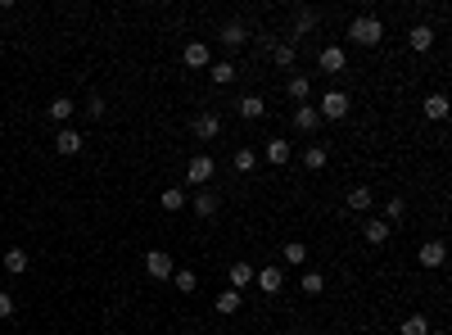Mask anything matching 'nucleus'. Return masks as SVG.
I'll list each match as a JSON object with an SVG mask.
<instances>
[{"mask_svg":"<svg viewBox=\"0 0 452 335\" xmlns=\"http://www.w3.org/2000/svg\"><path fill=\"white\" fill-rule=\"evenodd\" d=\"M316 113H321V122H344L353 113V95L349 91H326L321 104H316Z\"/></svg>","mask_w":452,"mask_h":335,"instance_id":"f257e3e1","label":"nucleus"},{"mask_svg":"<svg viewBox=\"0 0 452 335\" xmlns=\"http://www.w3.org/2000/svg\"><path fill=\"white\" fill-rule=\"evenodd\" d=\"M349 36H353V45H380V36H384V23L376 14H358L349 23Z\"/></svg>","mask_w":452,"mask_h":335,"instance_id":"f03ea898","label":"nucleus"},{"mask_svg":"<svg viewBox=\"0 0 452 335\" xmlns=\"http://www.w3.org/2000/svg\"><path fill=\"white\" fill-rule=\"evenodd\" d=\"M213 177H217V164H213V155H195V159L186 164V181H190V186H199V190H204Z\"/></svg>","mask_w":452,"mask_h":335,"instance_id":"7ed1b4c3","label":"nucleus"},{"mask_svg":"<svg viewBox=\"0 0 452 335\" xmlns=\"http://www.w3.org/2000/svg\"><path fill=\"white\" fill-rule=\"evenodd\" d=\"M344 69H349V55H344V45H326V50L316 55V73H330V78H335V73H344Z\"/></svg>","mask_w":452,"mask_h":335,"instance_id":"20e7f679","label":"nucleus"},{"mask_svg":"<svg viewBox=\"0 0 452 335\" xmlns=\"http://www.w3.org/2000/svg\"><path fill=\"white\" fill-rule=\"evenodd\" d=\"M145 272L154 276V281H172V272H177V267H172V254L168 250H150L145 254Z\"/></svg>","mask_w":452,"mask_h":335,"instance_id":"39448f33","label":"nucleus"},{"mask_svg":"<svg viewBox=\"0 0 452 335\" xmlns=\"http://www.w3.org/2000/svg\"><path fill=\"white\" fill-rule=\"evenodd\" d=\"M258 290L263 294H281L285 290V272H281V263H267V267H258Z\"/></svg>","mask_w":452,"mask_h":335,"instance_id":"423d86ee","label":"nucleus"},{"mask_svg":"<svg viewBox=\"0 0 452 335\" xmlns=\"http://www.w3.org/2000/svg\"><path fill=\"white\" fill-rule=\"evenodd\" d=\"M263 159H267V164H272V168H285V164H290V159H294V145H290V141H285V136H272V141H267V145H263Z\"/></svg>","mask_w":452,"mask_h":335,"instance_id":"0eeeda50","label":"nucleus"},{"mask_svg":"<svg viewBox=\"0 0 452 335\" xmlns=\"http://www.w3.org/2000/svg\"><path fill=\"white\" fill-rule=\"evenodd\" d=\"M190 131H195L199 141H217V136H222V113H213V109L199 113V118L190 122Z\"/></svg>","mask_w":452,"mask_h":335,"instance_id":"6e6552de","label":"nucleus"},{"mask_svg":"<svg viewBox=\"0 0 452 335\" xmlns=\"http://www.w3.org/2000/svg\"><path fill=\"white\" fill-rule=\"evenodd\" d=\"M217 41H222L226 50H240V45L249 41V27L240 23V18H226V23H222V32H217Z\"/></svg>","mask_w":452,"mask_h":335,"instance_id":"1a4fd4ad","label":"nucleus"},{"mask_svg":"<svg viewBox=\"0 0 452 335\" xmlns=\"http://www.w3.org/2000/svg\"><path fill=\"white\" fill-rule=\"evenodd\" d=\"M416 263H421V267H444V263H448V245H444V241H425V245L416 250Z\"/></svg>","mask_w":452,"mask_h":335,"instance_id":"9d476101","label":"nucleus"},{"mask_svg":"<svg viewBox=\"0 0 452 335\" xmlns=\"http://www.w3.org/2000/svg\"><path fill=\"white\" fill-rule=\"evenodd\" d=\"M82 145H86V141H82V131H77V127H59V136H54V150H59L64 159L82 155Z\"/></svg>","mask_w":452,"mask_h":335,"instance_id":"9b49d317","label":"nucleus"},{"mask_svg":"<svg viewBox=\"0 0 452 335\" xmlns=\"http://www.w3.org/2000/svg\"><path fill=\"white\" fill-rule=\"evenodd\" d=\"M407 45H411L416 55L435 50V27H430V23H411V32H407Z\"/></svg>","mask_w":452,"mask_h":335,"instance_id":"f8f14e48","label":"nucleus"},{"mask_svg":"<svg viewBox=\"0 0 452 335\" xmlns=\"http://www.w3.org/2000/svg\"><path fill=\"white\" fill-rule=\"evenodd\" d=\"M235 113L245 122H258L267 113V100H263V95H240V100H235Z\"/></svg>","mask_w":452,"mask_h":335,"instance_id":"ddd939ff","label":"nucleus"},{"mask_svg":"<svg viewBox=\"0 0 452 335\" xmlns=\"http://www.w3.org/2000/svg\"><path fill=\"white\" fill-rule=\"evenodd\" d=\"M290 122H294V131H316L321 127V113H316V104H299L290 113Z\"/></svg>","mask_w":452,"mask_h":335,"instance_id":"4468645a","label":"nucleus"},{"mask_svg":"<svg viewBox=\"0 0 452 335\" xmlns=\"http://www.w3.org/2000/svg\"><path fill=\"white\" fill-rule=\"evenodd\" d=\"M312 27H316V9H299V14H294V23H290V45H299Z\"/></svg>","mask_w":452,"mask_h":335,"instance_id":"2eb2a0df","label":"nucleus"},{"mask_svg":"<svg viewBox=\"0 0 452 335\" xmlns=\"http://www.w3.org/2000/svg\"><path fill=\"white\" fill-rule=\"evenodd\" d=\"M181 64H186V69H208V64H213V55H208L204 41H190L186 50H181Z\"/></svg>","mask_w":452,"mask_h":335,"instance_id":"dca6fc26","label":"nucleus"},{"mask_svg":"<svg viewBox=\"0 0 452 335\" xmlns=\"http://www.w3.org/2000/svg\"><path fill=\"white\" fill-rule=\"evenodd\" d=\"M231 290H240V294H245L249 290V285H254V276H258V267L254 263H231Z\"/></svg>","mask_w":452,"mask_h":335,"instance_id":"f3484780","label":"nucleus"},{"mask_svg":"<svg viewBox=\"0 0 452 335\" xmlns=\"http://www.w3.org/2000/svg\"><path fill=\"white\" fill-rule=\"evenodd\" d=\"M285 91H290L294 104H307V95H312V78H307V73H294V78L285 82Z\"/></svg>","mask_w":452,"mask_h":335,"instance_id":"a211bd4d","label":"nucleus"},{"mask_svg":"<svg viewBox=\"0 0 452 335\" xmlns=\"http://www.w3.org/2000/svg\"><path fill=\"white\" fill-rule=\"evenodd\" d=\"M45 113H50V118L59 122V127H68V118L77 113V104L68 100V95H54V100H50V109H45Z\"/></svg>","mask_w":452,"mask_h":335,"instance_id":"6ab92c4d","label":"nucleus"},{"mask_svg":"<svg viewBox=\"0 0 452 335\" xmlns=\"http://www.w3.org/2000/svg\"><path fill=\"white\" fill-rule=\"evenodd\" d=\"M362 236H367V245H384L389 241V222H384V218H367V222H362Z\"/></svg>","mask_w":452,"mask_h":335,"instance_id":"aec40b11","label":"nucleus"},{"mask_svg":"<svg viewBox=\"0 0 452 335\" xmlns=\"http://www.w3.org/2000/svg\"><path fill=\"white\" fill-rule=\"evenodd\" d=\"M208 78H213L217 86H231V82L240 78V69H235L231 59H217V64H208Z\"/></svg>","mask_w":452,"mask_h":335,"instance_id":"412c9836","label":"nucleus"},{"mask_svg":"<svg viewBox=\"0 0 452 335\" xmlns=\"http://www.w3.org/2000/svg\"><path fill=\"white\" fill-rule=\"evenodd\" d=\"M27 267H32L27 250H18V245H14V250H5V272H9V276H23Z\"/></svg>","mask_w":452,"mask_h":335,"instance_id":"4be33fe9","label":"nucleus"},{"mask_svg":"<svg viewBox=\"0 0 452 335\" xmlns=\"http://www.w3.org/2000/svg\"><path fill=\"white\" fill-rule=\"evenodd\" d=\"M294 59H299V45H290V41H276L272 45V64H276V69H294Z\"/></svg>","mask_w":452,"mask_h":335,"instance_id":"5701e85b","label":"nucleus"},{"mask_svg":"<svg viewBox=\"0 0 452 335\" xmlns=\"http://www.w3.org/2000/svg\"><path fill=\"white\" fill-rule=\"evenodd\" d=\"M435 327H430V318L425 313H407V318H402V327H398V335H430Z\"/></svg>","mask_w":452,"mask_h":335,"instance_id":"b1692460","label":"nucleus"},{"mask_svg":"<svg viewBox=\"0 0 452 335\" xmlns=\"http://www.w3.org/2000/svg\"><path fill=\"white\" fill-rule=\"evenodd\" d=\"M281 263L303 267V263H307V245H303V241H285V245H281Z\"/></svg>","mask_w":452,"mask_h":335,"instance_id":"393cba45","label":"nucleus"},{"mask_svg":"<svg viewBox=\"0 0 452 335\" xmlns=\"http://www.w3.org/2000/svg\"><path fill=\"white\" fill-rule=\"evenodd\" d=\"M425 118H430V122H444V118H448V95H444V91L425 95Z\"/></svg>","mask_w":452,"mask_h":335,"instance_id":"a878e982","label":"nucleus"},{"mask_svg":"<svg viewBox=\"0 0 452 335\" xmlns=\"http://www.w3.org/2000/svg\"><path fill=\"white\" fill-rule=\"evenodd\" d=\"M344 199H349V208H353V213H367L376 195H371V186H349V195H344Z\"/></svg>","mask_w":452,"mask_h":335,"instance_id":"bb28decb","label":"nucleus"},{"mask_svg":"<svg viewBox=\"0 0 452 335\" xmlns=\"http://www.w3.org/2000/svg\"><path fill=\"white\" fill-rule=\"evenodd\" d=\"M240 304H245V294H240V290H222L213 299V308L222 313V318H231V313H240Z\"/></svg>","mask_w":452,"mask_h":335,"instance_id":"cd10ccee","label":"nucleus"},{"mask_svg":"<svg viewBox=\"0 0 452 335\" xmlns=\"http://www.w3.org/2000/svg\"><path fill=\"white\" fill-rule=\"evenodd\" d=\"M159 204L168 208V213H181V208H186L190 199H186V190H181V186H168V190H163V195H159Z\"/></svg>","mask_w":452,"mask_h":335,"instance_id":"c85d7f7f","label":"nucleus"},{"mask_svg":"<svg viewBox=\"0 0 452 335\" xmlns=\"http://www.w3.org/2000/svg\"><path fill=\"white\" fill-rule=\"evenodd\" d=\"M190 208H195V218H213L217 213V195L213 190H199V195L190 199Z\"/></svg>","mask_w":452,"mask_h":335,"instance_id":"c756f323","label":"nucleus"},{"mask_svg":"<svg viewBox=\"0 0 452 335\" xmlns=\"http://www.w3.org/2000/svg\"><path fill=\"white\" fill-rule=\"evenodd\" d=\"M326 164H330V150H326V145H307V150H303V168L321 172Z\"/></svg>","mask_w":452,"mask_h":335,"instance_id":"7c9ffc66","label":"nucleus"},{"mask_svg":"<svg viewBox=\"0 0 452 335\" xmlns=\"http://www.w3.org/2000/svg\"><path fill=\"white\" fill-rule=\"evenodd\" d=\"M231 168H235L240 177H249V172L258 168V155H254V150H249V145H245V150H235V155H231Z\"/></svg>","mask_w":452,"mask_h":335,"instance_id":"2f4dec72","label":"nucleus"},{"mask_svg":"<svg viewBox=\"0 0 452 335\" xmlns=\"http://www.w3.org/2000/svg\"><path fill=\"white\" fill-rule=\"evenodd\" d=\"M172 285H177L181 294H195L199 290V276L190 272V267H177V272H172Z\"/></svg>","mask_w":452,"mask_h":335,"instance_id":"473e14b6","label":"nucleus"},{"mask_svg":"<svg viewBox=\"0 0 452 335\" xmlns=\"http://www.w3.org/2000/svg\"><path fill=\"white\" fill-rule=\"evenodd\" d=\"M402 213H407V199H402V195H393V199H389V204H384V222H389V227H393V222H398V218H402Z\"/></svg>","mask_w":452,"mask_h":335,"instance_id":"72a5a7b5","label":"nucleus"},{"mask_svg":"<svg viewBox=\"0 0 452 335\" xmlns=\"http://www.w3.org/2000/svg\"><path fill=\"white\" fill-rule=\"evenodd\" d=\"M299 285H303V294H321V290H326V276H321V272H303Z\"/></svg>","mask_w":452,"mask_h":335,"instance_id":"f704fd0d","label":"nucleus"},{"mask_svg":"<svg viewBox=\"0 0 452 335\" xmlns=\"http://www.w3.org/2000/svg\"><path fill=\"white\" fill-rule=\"evenodd\" d=\"M9 318H14V294L0 290V322H9Z\"/></svg>","mask_w":452,"mask_h":335,"instance_id":"c9c22d12","label":"nucleus"},{"mask_svg":"<svg viewBox=\"0 0 452 335\" xmlns=\"http://www.w3.org/2000/svg\"><path fill=\"white\" fill-rule=\"evenodd\" d=\"M86 113H91V118H100V113H104V100H100V95H91V104H86Z\"/></svg>","mask_w":452,"mask_h":335,"instance_id":"e433bc0d","label":"nucleus"},{"mask_svg":"<svg viewBox=\"0 0 452 335\" xmlns=\"http://www.w3.org/2000/svg\"><path fill=\"white\" fill-rule=\"evenodd\" d=\"M430 335H448V331H430Z\"/></svg>","mask_w":452,"mask_h":335,"instance_id":"4c0bfd02","label":"nucleus"},{"mask_svg":"<svg viewBox=\"0 0 452 335\" xmlns=\"http://www.w3.org/2000/svg\"><path fill=\"white\" fill-rule=\"evenodd\" d=\"M307 335H321V331H307Z\"/></svg>","mask_w":452,"mask_h":335,"instance_id":"58836bf2","label":"nucleus"},{"mask_svg":"<svg viewBox=\"0 0 452 335\" xmlns=\"http://www.w3.org/2000/svg\"><path fill=\"white\" fill-rule=\"evenodd\" d=\"M186 335H199V331H186Z\"/></svg>","mask_w":452,"mask_h":335,"instance_id":"ea45409f","label":"nucleus"}]
</instances>
